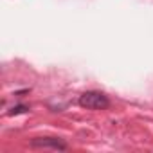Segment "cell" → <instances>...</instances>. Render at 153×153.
<instances>
[{"label": "cell", "mask_w": 153, "mask_h": 153, "mask_svg": "<svg viewBox=\"0 0 153 153\" xmlns=\"http://www.w3.org/2000/svg\"><path fill=\"white\" fill-rule=\"evenodd\" d=\"M79 105L83 108H88V110H103V108L110 106V99L103 92L90 90V92H85L79 96Z\"/></svg>", "instance_id": "1"}, {"label": "cell", "mask_w": 153, "mask_h": 153, "mask_svg": "<svg viewBox=\"0 0 153 153\" xmlns=\"http://www.w3.org/2000/svg\"><path fill=\"white\" fill-rule=\"evenodd\" d=\"M33 148H52V149H67V144L56 137H38L31 140Z\"/></svg>", "instance_id": "2"}, {"label": "cell", "mask_w": 153, "mask_h": 153, "mask_svg": "<svg viewBox=\"0 0 153 153\" xmlns=\"http://www.w3.org/2000/svg\"><path fill=\"white\" fill-rule=\"evenodd\" d=\"M27 110V106H24V105H20V106H16V108H13V112H9V115H13V114H20V112H25Z\"/></svg>", "instance_id": "3"}]
</instances>
